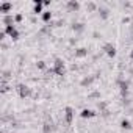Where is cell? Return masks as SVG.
Returning <instances> with one entry per match:
<instances>
[{
    "instance_id": "obj_4",
    "label": "cell",
    "mask_w": 133,
    "mask_h": 133,
    "mask_svg": "<svg viewBox=\"0 0 133 133\" xmlns=\"http://www.w3.org/2000/svg\"><path fill=\"white\" fill-rule=\"evenodd\" d=\"M103 50H105V53H107L108 56H114V55H116V47H114L113 44H110V42L103 45Z\"/></svg>"
},
{
    "instance_id": "obj_10",
    "label": "cell",
    "mask_w": 133,
    "mask_h": 133,
    "mask_svg": "<svg viewBox=\"0 0 133 133\" xmlns=\"http://www.w3.org/2000/svg\"><path fill=\"white\" fill-rule=\"evenodd\" d=\"M3 24H5L6 27L13 25V17H11V16H5V17H3Z\"/></svg>"
},
{
    "instance_id": "obj_18",
    "label": "cell",
    "mask_w": 133,
    "mask_h": 133,
    "mask_svg": "<svg viewBox=\"0 0 133 133\" xmlns=\"http://www.w3.org/2000/svg\"><path fill=\"white\" fill-rule=\"evenodd\" d=\"M14 21H16V22H21V21H22V14H17V16L14 17Z\"/></svg>"
},
{
    "instance_id": "obj_8",
    "label": "cell",
    "mask_w": 133,
    "mask_h": 133,
    "mask_svg": "<svg viewBox=\"0 0 133 133\" xmlns=\"http://www.w3.org/2000/svg\"><path fill=\"white\" fill-rule=\"evenodd\" d=\"M10 10H11V3H8V2L0 5V13H8Z\"/></svg>"
},
{
    "instance_id": "obj_13",
    "label": "cell",
    "mask_w": 133,
    "mask_h": 133,
    "mask_svg": "<svg viewBox=\"0 0 133 133\" xmlns=\"http://www.w3.org/2000/svg\"><path fill=\"white\" fill-rule=\"evenodd\" d=\"M86 53H88V52H86V49H78V50L75 52V56H78V58H80V56H85Z\"/></svg>"
},
{
    "instance_id": "obj_5",
    "label": "cell",
    "mask_w": 133,
    "mask_h": 133,
    "mask_svg": "<svg viewBox=\"0 0 133 133\" xmlns=\"http://www.w3.org/2000/svg\"><path fill=\"white\" fill-rule=\"evenodd\" d=\"M64 113H66V124H72V117H74V110L71 108V107H68L64 110Z\"/></svg>"
},
{
    "instance_id": "obj_11",
    "label": "cell",
    "mask_w": 133,
    "mask_h": 133,
    "mask_svg": "<svg viewBox=\"0 0 133 133\" xmlns=\"http://www.w3.org/2000/svg\"><path fill=\"white\" fill-rule=\"evenodd\" d=\"M68 8L72 10V11H74V10H78V2H69V3H68Z\"/></svg>"
},
{
    "instance_id": "obj_16",
    "label": "cell",
    "mask_w": 133,
    "mask_h": 133,
    "mask_svg": "<svg viewBox=\"0 0 133 133\" xmlns=\"http://www.w3.org/2000/svg\"><path fill=\"white\" fill-rule=\"evenodd\" d=\"M74 30H75V31H82V30H83V24H75V25H74Z\"/></svg>"
},
{
    "instance_id": "obj_21",
    "label": "cell",
    "mask_w": 133,
    "mask_h": 133,
    "mask_svg": "<svg viewBox=\"0 0 133 133\" xmlns=\"http://www.w3.org/2000/svg\"><path fill=\"white\" fill-rule=\"evenodd\" d=\"M130 56H131V58H133V50H131V53H130Z\"/></svg>"
},
{
    "instance_id": "obj_1",
    "label": "cell",
    "mask_w": 133,
    "mask_h": 133,
    "mask_svg": "<svg viewBox=\"0 0 133 133\" xmlns=\"http://www.w3.org/2000/svg\"><path fill=\"white\" fill-rule=\"evenodd\" d=\"M50 72H52V74H56V75H59V77L66 75V68H64L63 59H59V58H56V59H55V66L50 69Z\"/></svg>"
},
{
    "instance_id": "obj_19",
    "label": "cell",
    "mask_w": 133,
    "mask_h": 133,
    "mask_svg": "<svg viewBox=\"0 0 133 133\" xmlns=\"http://www.w3.org/2000/svg\"><path fill=\"white\" fill-rule=\"evenodd\" d=\"M88 10H96V5L94 3H88Z\"/></svg>"
},
{
    "instance_id": "obj_2",
    "label": "cell",
    "mask_w": 133,
    "mask_h": 133,
    "mask_svg": "<svg viewBox=\"0 0 133 133\" xmlns=\"http://www.w3.org/2000/svg\"><path fill=\"white\" fill-rule=\"evenodd\" d=\"M5 35H10V38H13V41H16L19 38V31L16 30L14 25H10V27H5Z\"/></svg>"
},
{
    "instance_id": "obj_12",
    "label": "cell",
    "mask_w": 133,
    "mask_h": 133,
    "mask_svg": "<svg viewBox=\"0 0 133 133\" xmlns=\"http://www.w3.org/2000/svg\"><path fill=\"white\" fill-rule=\"evenodd\" d=\"M50 19H52V13H50V11H45V13L42 14V21H44V22H49Z\"/></svg>"
},
{
    "instance_id": "obj_6",
    "label": "cell",
    "mask_w": 133,
    "mask_h": 133,
    "mask_svg": "<svg viewBox=\"0 0 133 133\" xmlns=\"http://www.w3.org/2000/svg\"><path fill=\"white\" fill-rule=\"evenodd\" d=\"M42 5H44V2H41V0H35V8H33V13H35V14L41 13V10H42Z\"/></svg>"
},
{
    "instance_id": "obj_20",
    "label": "cell",
    "mask_w": 133,
    "mask_h": 133,
    "mask_svg": "<svg viewBox=\"0 0 133 133\" xmlns=\"http://www.w3.org/2000/svg\"><path fill=\"white\" fill-rule=\"evenodd\" d=\"M102 17H107V10H102Z\"/></svg>"
},
{
    "instance_id": "obj_14",
    "label": "cell",
    "mask_w": 133,
    "mask_h": 133,
    "mask_svg": "<svg viewBox=\"0 0 133 133\" xmlns=\"http://www.w3.org/2000/svg\"><path fill=\"white\" fill-rule=\"evenodd\" d=\"M119 85H121V89H122V92L125 94V92H127V88H128V83H127V82H125V83H124V82H119Z\"/></svg>"
},
{
    "instance_id": "obj_17",
    "label": "cell",
    "mask_w": 133,
    "mask_h": 133,
    "mask_svg": "<svg viewBox=\"0 0 133 133\" xmlns=\"http://www.w3.org/2000/svg\"><path fill=\"white\" fill-rule=\"evenodd\" d=\"M38 68H39V69H44V68H45L44 61H38Z\"/></svg>"
},
{
    "instance_id": "obj_3",
    "label": "cell",
    "mask_w": 133,
    "mask_h": 133,
    "mask_svg": "<svg viewBox=\"0 0 133 133\" xmlns=\"http://www.w3.org/2000/svg\"><path fill=\"white\" fill-rule=\"evenodd\" d=\"M17 91H19V96L21 97H28L31 94V89L27 86V85H19L17 86Z\"/></svg>"
},
{
    "instance_id": "obj_7",
    "label": "cell",
    "mask_w": 133,
    "mask_h": 133,
    "mask_svg": "<svg viewBox=\"0 0 133 133\" xmlns=\"http://www.w3.org/2000/svg\"><path fill=\"white\" fill-rule=\"evenodd\" d=\"M80 116H82V117H94V116H96V113H94V111H91V110H86V108H85V110L80 113Z\"/></svg>"
},
{
    "instance_id": "obj_15",
    "label": "cell",
    "mask_w": 133,
    "mask_h": 133,
    "mask_svg": "<svg viewBox=\"0 0 133 133\" xmlns=\"http://www.w3.org/2000/svg\"><path fill=\"white\" fill-rule=\"evenodd\" d=\"M121 127H122V128H130L131 125H130L128 121H122V122H121Z\"/></svg>"
},
{
    "instance_id": "obj_9",
    "label": "cell",
    "mask_w": 133,
    "mask_h": 133,
    "mask_svg": "<svg viewBox=\"0 0 133 133\" xmlns=\"http://www.w3.org/2000/svg\"><path fill=\"white\" fill-rule=\"evenodd\" d=\"M42 130H44V133H50V131L53 130L52 122H45V124H44V127H42Z\"/></svg>"
}]
</instances>
